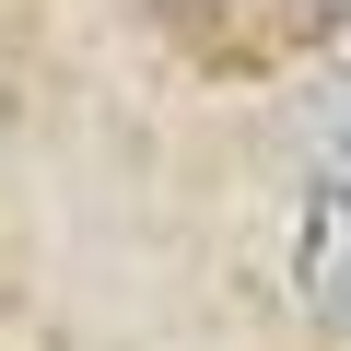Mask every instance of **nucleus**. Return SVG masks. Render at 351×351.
I'll list each match as a JSON object with an SVG mask.
<instances>
[{"mask_svg":"<svg viewBox=\"0 0 351 351\" xmlns=\"http://www.w3.org/2000/svg\"><path fill=\"white\" fill-rule=\"evenodd\" d=\"M304 188H351V71L316 94V176Z\"/></svg>","mask_w":351,"mask_h":351,"instance_id":"f03ea898","label":"nucleus"},{"mask_svg":"<svg viewBox=\"0 0 351 351\" xmlns=\"http://www.w3.org/2000/svg\"><path fill=\"white\" fill-rule=\"evenodd\" d=\"M293 293L328 339H351V188H304L293 211Z\"/></svg>","mask_w":351,"mask_h":351,"instance_id":"f257e3e1","label":"nucleus"}]
</instances>
